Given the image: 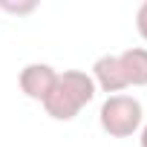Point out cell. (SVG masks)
Returning <instances> with one entry per match:
<instances>
[{"label":"cell","instance_id":"obj_6","mask_svg":"<svg viewBox=\"0 0 147 147\" xmlns=\"http://www.w3.org/2000/svg\"><path fill=\"white\" fill-rule=\"evenodd\" d=\"M0 9L20 18V15H32L38 9V0H18V3H15V0H0Z\"/></svg>","mask_w":147,"mask_h":147},{"label":"cell","instance_id":"obj_5","mask_svg":"<svg viewBox=\"0 0 147 147\" xmlns=\"http://www.w3.org/2000/svg\"><path fill=\"white\" fill-rule=\"evenodd\" d=\"M118 63L124 69L127 87H147V49L144 46H130L118 55Z\"/></svg>","mask_w":147,"mask_h":147},{"label":"cell","instance_id":"obj_7","mask_svg":"<svg viewBox=\"0 0 147 147\" xmlns=\"http://www.w3.org/2000/svg\"><path fill=\"white\" fill-rule=\"evenodd\" d=\"M136 29H138V35L147 40V0L138 6V12H136Z\"/></svg>","mask_w":147,"mask_h":147},{"label":"cell","instance_id":"obj_2","mask_svg":"<svg viewBox=\"0 0 147 147\" xmlns=\"http://www.w3.org/2000/svg\"><path fill=\"white\" fill-rule=\"evenodd\" d=\"M98 124L107 136L113 138H130L133 133L141 130L144 124V110H141V101L136 95H107L101 110H98Z\"/></svg>","mask_w":147,"mask_h":147},{"label":"cell","instance_id":"obj_8","mask_svg":"<svg viewBox=\"0 0 147 147\" xmlns=\"http://www.w3.org/2000/svg\"><path fill=\"white\" fill-rule=\"evenodd\" d=\"M138 141H141V147H147V124L141 127V136H138Z\"/></svg>","mask_w":147,"mask_h":147},{"label":"cell","instance_id":"obj_1","mask_svg":"<svg viewBox=\"0 0 147 147\" xmlns=\"http://www.w3.org/2000/svg\"><path fill=\"white\" fill-rule=\"evenodd\" d=\"M95 92L98 90H95L92 75H87L81 69H63V72H58L52 92L43 98V110L55 121H72L95 98Z\"/></svg>","mask_w":147,"mask_h":147},{"label":"cell","instance_id":"obj_3","mask_svg":"<svg viewBox=\"0 0 147 147\" xmlns=\"http://www.w3.org/2000/svg\"><path fill=\"white\" fill-rule=\"evenodd\" d=\"M55 78H58V72L49 63H26L20 69V75H18V84H20V90H23L26 98L43 104V98L55 87Z\"/></svg>","mask_w":147,"mask_h":147},{"label":"cell","instance_id":"obj_4","mask_svg":"<svg viewBox=\"0 0 147 147\" xmlns=\"http://www.w3.org/2000/svg\"><path fill=\"white\" fill-rule=\"evenodd\" d=\"M92 81H95V90L107 95H118L121 90H127V78L118 63V55H101L92 63Z\"/></svg>","mask_w":147,"mask_h":147}]
</instances>
